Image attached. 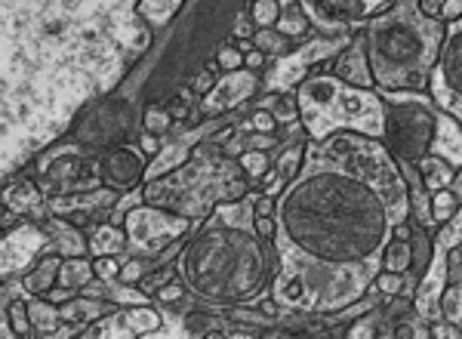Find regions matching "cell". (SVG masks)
I'll list each match as a JSON object with an SVG mask.
<instances>
[{"label": "cell", "instance_id": "83f0119b", "mask_svg": "<svg viewBox=\"0 0 462 339\" xmlns=\"http://www.w3.org/2000/svg\"><path fill=\"white\" fill-rule=\"evenodd\" d=\"M253 44L262 49V53H287L290 40L281 38V34H275L272 28H262V31L253 34Z\"/></svg>", "mask_w": 462, "mask_h": 339}, {"label": "cell", "instance_id": "f546056e", "mask_svg": "<svg viewBox=\"0 0 462 339\" xmlns=\"http://www.w3.org/2000/svg\"><path fill=\"white\" fill-rule=\"evenodd\" d=\"M120 265H124V259L120 256H96L92 259V272H96V278H102V281L118 278Z\"/></svg>", "mask_w": 462, "mask_h": 339}, {"label": "cell", "instance_id": "d6986e66", "mask_svg": "<svg viewBox=\"0 0 462 339\" xmlns=\"http://www.w3.org/2000/svg\"><path fill=\"white\" fill-rule=\"evenodd\" d=\"M305 152H309V143L300 136V139H293V143L287 145V152L283 154H277L275 158V167H277V173L283 176V179H293L296 173H300V167L305 164Z\"/></svg>", "mask_w": 462, "mask_h": 339}, {"label": "cell", "instance_id": "30bf717a", "mask_svg": "<svg viewBox=\"0 0 462 339\" xmlns=\"http://www.w3.org/2000/svg\"><path fill=\"white\" fill-rule=\"evenodd\" d=\"M333 74L339 81L352 83V87H361V90H376V81H373V68H370V53H367V38L364 31L358 38H352L343 53L333 59Z\"/></svg>", "mask_w": 462, "mask_h": 339}, {"label": "cell", "instance_id": "9c48e42d", "mask_svg": "<svg viewBox=\"0 0 462 339\" xmlns=\"http://www.w3.org/2000/svg\"><path fill=\"white\" fill-rule=\"evenodd\" d=\"M256 90H259V81H256V74L250 68L219 77L216 87H213L207 99H204V117H213L225 109H234V105H240L247 96H253Z\"/></svg>", "mask_w": 462, "mask_h": 339}, {"label": "cell", "instance_id": "836d02e7", "mask_svg": "<svg viewBox=\"0 0 462 339\" xmlns=\"http://www.w3.org/2000/svg\"><path fill=\"white\" fill-rule=\"evenodd\" d=\"M219 65L229 68V72H240V65H244V53H240V49L225 47L222 53H219Z\"/></svg>", "mask_w": 462, "mask_h": 339}, {"label": "cell", "instance_id": "f1b7e54d", "mask_svg": "<svg viewBox=\"0 0 462 339\" xmlns=\"http://www.w3.org/2000/svg\"><path fill=\"white\" fill-rule=\"evenodd\" d=\"M376 291H379L382 296H397V293H404V274H397V272H386V268H379V274H376Z\"/></svg>", "mask_w": 462, "mask_h": 339}, {"label": "cell", "instance_id": "9a60e30c", "mask_svg": "<svg viewBox=\"0 0 462 339\" xmlns=\"http://www.w3.org/2000/svg\"><path fill=\"white\" fill-rule=\"evenodd\" d=\"M126 247H130L126 229H120L118 222L96 225V231L90 235V253H96V256H124Z\"/></svg>", "mask_w": 462, "mask_h": 339}, {"label": "cell", "instance_id": "3957f363", "mask_svg": "<svg viewBox=\"0 0 462 339\" xmlns=\"http://www.w3.org/2000/svg\"><path fill=\"white\" fill-rule=\"evenodd\" d=\"M364 38L376 90L425 93L440 59L447 22L423 16L416 4H395L388 13L370 19Z\"/></svg>", "mask_w": 462, "mask_h": 339}, {"label": "cell", "instance_id": "5b68a950", "mask_svg": "<svg viewBox=\"0 0 462 339\" xmlns=\"http://www.w3.org/2000/svg\"><path fill=\"white\" fill-rule=\"evenodd\" d=\"M139 111L130 99H109V102H92L77 115V124L68 126V143L77 148H115L130 143L136 133Z\"/></svg>", "mask_w": 462, "mask_h": 339}, {"label": "cell", "instance_id": "5bb4252c", "mask_svg": "<svg viewBox=\"0 0 462 339\" xmlns=\"http://www.w3.org/2000/svg\"><path fill=\"white\" fill-rule=\"evenodd\" d=\"M419 173H423V182L429 192H438V188H450L453 186V176H457V164L444 158V154L431 152L419 161Z\"/></svg>", "mask_w": 462, "mask_h": 339}, {"label": "cell", "instance_id": "ac0fdd59", "mask_svg": "<svg viewBox=\"0 0 462 339\" xmlns=\"http://www.w3.org/2000/svg\"><path fill=\"white\" fill-rule=\"evenodd\" d=\"M92 278H96V272H92L90 259H83V256H65V263H62V272H59V284L62 287L81 291V287H87Z\"/></svg>", "mask_w": 462, "mask_h": 339}, {"label": "cell", "instance_id": "f6af8a7d", "mask_svg": "<svg viewBox=\"0 0 462 339\" xmlns=\"http://www.w3.org/2000/svg\"><path fill=\"white\" fill-rule=\"evenodd\" d=\"M167 109H170V115H173V117H185V115H188V102H185V105H167Z\"/></svg>", "mask_w": 462, "mask_h": 339}, {"label": "cell", "instance_id": "ab89813d", "mask_svg": "<svg viewBox=\"0 0 462 339\" xmlns=\"http://www.w3.org/2000/svg\"><path fill=\"white\" fill-rule=\"evenodd\" d=\"M416 6H419V13H423V16L440 19V10H444V0H416ZM440 22H444V19H440Z\"/></svg>", "mask_w": 462, "mask_h": 339}, {"label": "cell", "instance_id": "277c9868", "mask_svg": "<svg viewBox=\"0 0 462 339\" xmlns=\"http://www.w3.org/2000/svg\"><path fill=\"white\" fill-rule=\"evenodd\" d=\"M300 115L311 139H324L333 133L354 130L382 139L386 130V99L379 90H361L339 81L336 74H311L302 81Z\"/></svg>", "mask_w": 462, "mask_h": 339}, {"label": "cell", "instance_id": "d590c367", "mask_svg": "<svg viewBox=\"0 0 462 339\" xmlns=\"http://www.w3.org/2000/svg\"><path fill=\"white\" fill-rule=\"evenodd\" d=\"M253 225H256V231L266 238V241H275V238H277V219L275 216H256Z\"/></svg>", "mask_w": 462, "mask_h": 339}, {"label": "cell", "instance_id": "2e32d148", "mask_svg": "<svg viewBox=\"0 0 462 339\" xmlns=\"http://www.w3.org/2000/svg\"><path fill=\"white\" fill-rule=\"evenodd\" d=\"M4 324L10 336H38V327L31 321V306L28 300H10L4 309Z\"/></svg>", "mask_w": 462, "mask_h": 339}, {"label": "cell", "instance_id": "bcb514c9", "mask_svg": "<svg viewBox=\"0 0 462 339\" xmlns=\"http://www.w3.org/2000/svg\"><path fill=\"white\" fill-rule=\"evenodd\" d=\"M450 188L462 197V167H457V176H453V186Z\"/></svg>", "mask_w": 462, "mask_h": 339}, {"label": "cell", "instance_id": "d4e9b609", "mask_svg": "<svg viewBox=\"0 0 462 339\" xmlns=\"http://www.w3.org/2000/svg\"><path fill=\"white\" fill-rule=\"evenodd\" d=\"M148 272H154V263H148V259H139V256H126L124 265H120L118 281H120V284H126V287H133V284H139V281L145 278Z\"/></svg>", "mask_w": 462, "mask_h": 339}, {"label": "cell", "instance_id": "4dcf8cb0", "mask_svg": "<svg viewBox=\"0 0 462 339\" xmlns=\"http://www.w3.org/2000/svg\"><path fill=\"white\" fill-rule=\"evenodd\" d=\"M253 16H256V25H259V28L275 25V19H277V6H275V0H259V4L253 6Z\"/></svg>", "mask_w": 462, "mask_h": 339}, {"label": "cell", "instance_id": "603a6c76", "mask_svg": "<svg viewBox=\"0 0 462 339\" xmlns=\"http://www.w3.org/2000/svg\"><path fill=\"white\" fill-rule=\"evenodd\" d=\"M262 109H268L277 121H300V99L283 93V96H268L262 102Z\"/></svg>", "mask_w": 462, "mask_h": 339}, {"label": "cell", "instance_id": "7bdbcfd3", "mask_svg": "<svg viewBox=\"0 0 462 339\" xmlns=\"http://www.w3.org/2000/svg\"><path fill=\"white\" fill-rule=\"evenodd\" d=\"M191 87H195V93H210V90L216 87V77L201 74V77H195V81H191Z\"/></svg>", "mask_w": 462, "mask_h": 339}, {"label": "cell", "instance_id": "f35d334b", "mask_svg": "<svg viewBox=\"0 0 462 339\" xmlns=\"http://www.w3.org/2000/svg\"><path fill=\"white\" fill-rule=\"evenodd\" d=\"M440 19L447 25H457L462 19V0H444V10H440Z\"/></svg>", "mask_w": 462, "mask_h": 339}, {"label": "cell", "instance_id": "44dd1931", "mask_svg": "<svg viewBox=\"0 0 462 339\" xmlns=\"http://www.w3.org/2000/svg\"><path fill=\"white\" fill-rule=\"evenodd\" d=\"M440 317L462 330V281H453V284L444 287V293H440Z\"/></svg>", "mask_w": 462, "mask_h": 339}, {"label": "cell", "instance_id": "e0dca14e", "mask_svg": "<svg viewBox=\"0 0 462 339\" xmlns=\"http://www.w3.org/2000/svg\"><path fill=\"white\" fill-rule=\"evenodd\" d=\"M382 268L386 272H397V274H410L414 268V247H410V238H392L382 250Z\"/></svg>", "mask_w": 462, "mask_h": 339}, {"label": "cell", "instance_id": "7c38bea8", "mask_svg": "<svg viewBox=\"0 0 462 339\" xmlns=\"http://www.w3.org/2000/svg\"><path fill=\"white\" fill-rule=\"evenodd\" d=\"M62 263H65V256H62V253H56V250L47 253V256H40L38 263H34L31 272L22 278V291L28 296H47L56 284H59Z\"/></svg>", "mask_w": 462, "mask_h": 339}, {"label": "cell", "instance_id": "1f68e13d", "mask_svg": "<svg viewBox=\"0 0 462 339\" xmlns=\"http://www.w3.org/2000/svg\"><path fill=\"white\" fill-rule=\"evenodd\" d=\"M185 291H188V287H185V281H182V284L170 281V284H163L154 296H158V302H167V306H173V302H182L185 300Z\"/></svg>", "mask_w": 462, "mask_h": 339}, {"label": "cell", "instance_id": "ffe728a7", "mask_svg": "<svg viewBox=\"0 0 462 339\" xmlns=\"http://www.w3.org/2000/svg\"><path fill=\"white\" fill-rule=\"evenodd\" d=\"M28 306H31V321L34 327H38V336L44 334H56V321H59V309H56V302H49L47 296L44 300H28Z\"/></svg>", "mask_w": 462, "mask_h": 339}, {"label": "cell", "instance_id": "cb8c5ba5", "mask_svg": "<svg viewBox=\"0 0 462 339\" xmlns=\"http://www.w3.org/2000/svg\"><path fill=\"white\" fill-rule=\"evenodd\" d=\"M459 244H462V204H459L457 213L447 219L444 225H438V231H435V247L453 250V247H459Z\"/></svg>", "mask_w": 462, "mask_h": 339}, {"label": "cell", "instance_id": "6da1fadb", "mask_svg": "<svg viewBox=\"0 0 462 339\" xmlns=\"http://www.w3.org/2000/svg\"><path fill=\"white\" fill-rule=\"evenodd\" d=\"M410 219V188L395 192L330 152L309 158L277 195V238L283 253L324 265H382L395 225Z\"/></svg>", "mask_w": 462, "mask_h": 339}, {"label": "cell", "instance_id": "8fae6325", "mask_svg": "<svg viewBox=\"0 0 462 339\" xmlns=\"http://www.w3.org/2000/svg\"><path fill=\"white\" fill-rule=\"evenodd\" d=\"M44 229L49 235V250L62 253V256H83V253H90V238L71 219L53 216L44 222Z\"/></svg>", "mask_w": 462, "mask_h": 339}, {"label": "cell", "instance_id": "8d00e7d4", "mask_svg": "<svg viewBox=\"0 0 462 339\" xmlns=\"http://www.w3.org/2000/svg\"><path fill=\"white\" fill-rule=\"evenodd\" d=\"M253 213L256 216H275L277 213V201H272V195L259 192V195H256V201H253Z\"/></svg>", "mask_w": 462, "mask_h": 339}, {"label": "cell", "instance_id": "b9f144b4", "mask_svg": "<svg viewBox=\"0 0 462 339\" xmlns=\"http://www.w3.org/2000/svg\"><path fill=\"white\" fill-rule=\"evenodd\" d=\"M142 152L152 154V158L154 154H161V139L154 136V133H145V136H142Z\"/></svg>", "mask_w": 462, "mask_h": 339}, {"label": "cell", "instance_id": "ba28073f", "mask_svg": "<svg viewBox=\"0 0 462 339\" xmlns=\"http://www.w3.org/2000/svg\"><path fill=\"white\" fill-rule=\"evenodd\" d=\"M99 182L115 192H136L142 182L148 179V158L133 145H115L96 161Z\"/></svg>", "mask_w": 462, "mask_h": 339}, {"label": "cell", "instance_id": "d6a6232c", "mask_svg": "<svg viewBox=\"0 0 462 339\" xmlns=\"http://www.w3.org/2000/svg\"><path fill=\"white\" fill-rule=\"evenodd\" d=\"M250 124H253V130H256V133H266V136H268V133H275V130H277V117H275L268 109H259V111H256Z\"/></svg>", "mask_w": 462, "mask_h": 339}, {"label": "cell", "instance_id": "ee69618b", "mask_svg": "<svg viewBox=\"0 0 462 339\" xmlns=\"http://www.w3.org/2000/svg\"><path fill=\"white\" fill-rule=\"evenodd\" d=\"M19 216H22V213H16V210L4 207V216H0V225H4V231H13V229H16Z\"/></svg>", "mask_w": 462, "mask_h": 339}, {"label": "cell", "instance_id": "4fadbf2b", "mask_svg": "<svg viewBox=\"0 0 462 339\" xmlns=\"http://www.w3.org/2000/svg\"><path fill=\"white\" fill-rule=\"evenodd\" d=\"M40 204H44L40 182L28 179V176H10L4 188V207L16 210V213H28V210H40Z\"/></svg>", "mask_w": 462, "mask_h": 339}, {"label": "cell", "instance_id": "60d3db41", "mask_svg": "<svg viewBox=\"0 0 462 339\" xmlns=\"http://www.w3.org/2000/svg\"><path fill=\"white\" fill-rule=\"evenodd\" d=\"M47 300H49V302H56V306H62V302L74 300V291H71V287H62V284H56L53 291L47 293Z\"/></svg>", "mask_w": 462, "mask_h": 339}, {"label": "cell", "instance_id": "7402d4cb", "mask_svg": "<svg viewBox=\"0 0 462 339\" xmlns=\"http://www.w3.org/2000/svg\"><path fill=\"white\" fill-rule=\"evenodd\" d=\"M462 197L453 192V188H438V192H431V219H435V225H444L447 219L459 210Z\"/></svg>", "mask_w": 462, "mask_h": 339}, {"label": "cell", "instance_id": "7a4b0ae2", "mask_svg": "<svg viewBox=\"0 0 462 339\" xmlns=\"http://www.w3.org/2000/svg\"><path fill=\"white\" fill-rule=\"evenodd\" d=\"M268 244L272 241L244 225L207 222L182 247L179 274L188 293L213 309L253 302L281 265V256Z\"/></svg>", "mask_w": 462, "mask_h": 339}, {"label": "cell", "instance_id": "8992f818", "mask_svg": "<svg viewBox=\"0 0 462 339\" xmlns=\"http://www.w3.org/2000/svg\"><path fill=\"white\" fill-rule=\"evenodd\" d=\"M188 229H191L188 216L173 213V210H163V207L152 210V204L126 213V244L136 253H145V256L167 250L170 244H176L179 238L188 235Z\"/></svg>", "mask_w": 462, "mask_h": 339}, {"label": "cell", "instance_id": "484cf974", "mask_svg": "<svg viewBox=\"0 0 462 339\" xmlns=\"http://www.w3.org/2000/svg\"><path fill=\"white\" fill-rule=\"evenodd\" d=\"M240 167H244L247 173L253 176V182H259L262 176L268 173V154L259 152V148H250V152L240 154Z\"/></svg>", "mask_w": 462, "mask_h": 339}, {"label": "cell", "instance_id": "52a82bcc", "mask_svg": "<svg viewBox=\"0 0 462 339\" xmlns=\"http://www.w3.org/2000/svg\"><path fill=\"white\" fill-rule=\"evenodd\" d=\"M429 93L447 115H453L462 124V25L447 31Z\"/></svg>", "mask_w": 462, "mask_h": 339}, {"label": "cell", "instance_id": "4316f807", "mask_svg": "<svg viewBox=\"0 0 462 339\" xmlns=\"http://www.w3.org/2000/svg\"><path fill=\"white\" fill-rule=\"evenodd\" d=\"M173 126V115H170V109H161V105H152V109L145 111V130L154 133V136H163V133Z\"/></svg>", "mask_w": 462, "mask_h": 339}, {"label": "cell", "instance_id": "e575fe53", "mask_svg": "<svg viewBox=\"0 0 462 339\" xmlns=\"http://www.w3.org/2000/svg\"><path fill=\"white\" fill-rule=\"evenodd\" d=\"M429 336H435V339H447V336H453V339H462V330L459 327H453L450 321H444V317H440V321H435L429 327Z\"/></svg>", "mask_w": 462, "mask_h": 339}, {"label": "cell", "instance_id": "74e56055", "mask_svg": "<svg viewBox=\"0 0 462 339\" xmlns=\"http://www.w3.org/2000/svg\"><path fill=\"white\" fill-rule=\"evenodd\" d=\"M247 197V182L244 179H229L222 188V201H244Z\"/></svg>", "mask_w": 462, "mask_h": 339}]
</instances>
